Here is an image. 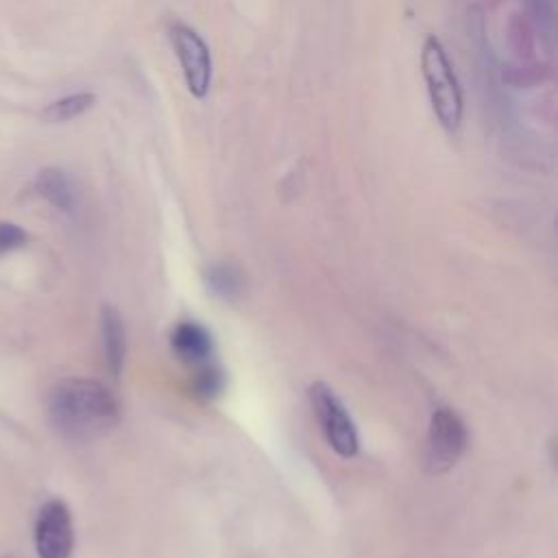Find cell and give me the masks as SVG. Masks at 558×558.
I'll return each instance as SVG.
<instances>
[{
    "instance_id": "52a82bcc",
    "label": "cell",
    "mask_w": 558,
    "mask_h": 558,
    "mask_svg": "<svg viewBox=\"0 0 558 558\" xmlns=\"http://www.w3.org/2000/svg\"><path fill=\"white\" fill-rule=\"evenodd\" d=\"M100 338H102V355L109 373L118 377L124 366L126 355V331L120 312L113 305H102L100 310Z\"/></svg>"
},
{
    "instance_id": "3957f363",
    "label": "cell",
    "mask_w": 558,
    "mask_h": 558,
    "mask_svg": "<svg viewBox=\"0 0 558 558\" xmlns=\"http://www.w3.org/2000/svg\"><path fill=\"white\" fill-rule=\"evenodd\" d=\"M307 399L312 405V412L320 425V432L327 440V445L342 458H353L360 449V438L353 418L349 416L342 401L336 397V392L323 384L316 381L307 388Z\"/></svg>"
},
{
    "instance_id": "6da1fadb",
    "label": "cell",
    "mask_w": 558,
    "mask_h": 558,
    "mask_svg": "<svg viewBox=\"0 0 558 558\" xmlns=\"http://www.w3.org/2000/svg\"><path fill=\"white\" fill-rule=\"evenodd\" d=\"M48 416L70 440H92L107 434L120 418L116 397L96 379L68 377L48 395Z\"/></svg>"
},
{
    "instance_id": "7a4b0ae2",
    "label": "cell",
    "mask_w": 558,
    "mask_h": 558,
    "mask_svg": "<svg viewBox=\"0 0 558 558\" xmlns=\"http://www.w3.org/2000/svg\"><path fill=\"white\" fill-rule=\"evenodd\" d=\"M421 70H423L429 102L438 122L449 133L458 131L462 122V92L453 74V68L447 59V52L434 35L427 37L423 44Z\"/></svg>"
},
{
    "instance_id": "8fae6325",
    "label": "cell",
    "mask_w": 558,
    "mask_h": 558,
    "mask_svg": "<svg viewBox=\"0 0 558 558\" xmlns=\"http://www.w3.org/2000/svg\"><path fill=\"white\" fill-rule=\"evenodd\" d=\"M207 281H209L211 290L218 292V294L225 296V299H231V296L240 290V277H238V272L231 270V268L225 266V264L211 266L209 272H207Z\"/></svg>"
},
{
    "instance_id": "4fadbf2b",
    "label": "cell",
    "mask_w": 558,
    "mask_h": 558,
    "mask_svg": "<svg viewBox=\"0 0 558 558\" xmlns=\"http://www.w3.org/2000/svg\"><path fill=\"white\" fill-rule=\"evenodd\" d=\"M196 390L203 397H214L222 390V373L214 366H203L196 377Z\"/></svg>"
},
{
    "instance_id": "30bf717a",
    "label": "cell",
    "mask_w": 558,
    "mask_h": 558,
    "mask_svg": "<svg viewBox=\"0 0 558 558\" xmlns=\"http://www.w3.org/2000/svg\"><path fill=\"white\" fill-rule=\"evenodd\" d=\"M96 102V94L92 92H74L68 96H61L57 100H52L50 105H46V109L41 111V118L46 122H68L74 120L78 116H83L85 111H89Z\"/></svg>"
},
{
    "instance_id": "5b68a950",
    "label": "cell",
    "mask_w": 558,
    "mask_h": 558,
    "mask_svg": "<svg viewBox=\"0 0 558 558\" xmlns=\"http://www.w3.org/2000/svg\"><path fill=\"white\" fill-rule=\"evenodd\" d=\"M170 41L190 94L203 98L211 85V54L207 44L194 28L181 22H174L170 26Z\"/></svg>"
},
{
    "instance_id": "7c38bea8",
    "label": "cell",
    "mask_w": 558,
    "mask_h": 558,
    "mask_svg": "<svg viewBox=\"0 0 558 558\" xmlns=\"http://www.w3.org/2000/svg\"><path fill=\"white\" fill-rule=\"evenodd\" d=\"M28 242V231L15 222H0V257L22 248Z\"/></svg>"
},
{
    "instance_id": "277c9868",
    "label": "cell",
    "mask_w": 558,
    "mask_h": 558,
    "mask_svg": "<svg viewBox=\"0 0 558 558\" xmlns=\"http://www.w3.org/2000/svg\"><path fill=\"white\" fill-rule=\"evenodd\" d=\"M466 449V425L451 408H438L432 414L427 447H425V466L432 475L447 473L456 466L460 456Z\"/></svg>"
},
{
    "instance_id": "9c48e42d",
    "label": "cell",
    "mask_w": 558,
    "mask_h": 558,
    "mask_svg": "<svg viewBox=\"0 0 558 558\" xmlns=\"http://www.w3.org/2000/svg\"><path fill=\"white\" fill-rule=\"evenodd\" d=\"M35 190L59 211H72L76 207V192L70 177L54 166L41 168L35 177Z\"/></svg>"
},
{
    "instance_id": "ba28073f",
    "label": "cell",
    "mask_w": 558,
    "mask_h": 558,
    "mask_svg": "<svg viewBox=\"0 0 558 558\" xmlns=\"http://www.w3.org/2000/svg\"><path fill=\"white\" fill-rule=\"evenodd\" d=\"M170 344H172V351L183 362H190V364L207 362L211 357V351H214V342H211L209 331L203 325L192 323V320H183L172 329Z\"/></svg>"
},
{
    "instance_id": "8992f818",
    "label": "cell",
    "mask_w": 558,
    "mask_h": 558,
    "mask_svg": "<svg viewBox=\"0 0 558 558\" xmlns=\"http://www.w3.org/2000/svg\"><path fill=\"white\" fill-rule=\"evenodd\" d=\"M35 549L39 558H70L74 549L72 512L61 499L41 506L35 523Z\"/></svg>"
}]
</instances>
